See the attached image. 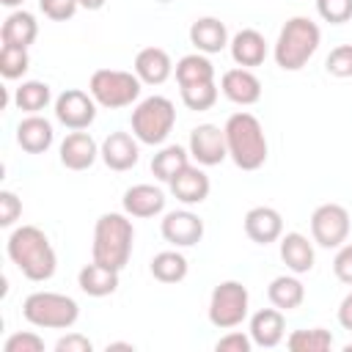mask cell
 <instances>
[{"label": "cell", "mask_w": 352, "mask_h": 352, "mask_svg": "<svg viewBox=\"0 0 352 352\" xmlns=\"http://www.w3.org/2000/svg\"><path fill=\"white\" fill-rule=\"evenodd\" d=\"M245 234L256 245H270L283 236V217L272 206H253L245 214Z\"/></svg>", "instance_id": "16"}, {"label": "cell", "mask_w": 352, "mask_h": 352, "mask_svg": "<svg viewBox=\"0 0 352 352\" xmlns=\"http://www.w3.org/2000/svg\"><path fill=\"white\" fill-rule=\"evenodd\" d=\"M338 324L344 327V330H352V292L341 300V305H338Z\"/></svg>", "instance_id": "43"}, {"label": "cell", "mask_w": 352, "mask_h": 352, "mask_svg": "<svg viewBox=\"0 0 352 352\" xmlns=\"http://www.w3.org/2000/svg\"><path fill=\"white\" fill-rule=\"evenodd\" d=\"M157 3H170V0H157Z\"/></svg>", "instance_id": "47"}, {"label": "cell", "mask_w": 352, "mask_h": 352, "mask_svg": "<svg viewBox=\"0 0 352 352\" xmlns=\"http://www.w3.org/2000/svg\"><path fill=\"white\" fill-rule=\"evenodd\" d=\"M55 140V132H52V124L33 113V116H25L19 124H16V143L22 146V151L28 154H44Z\"/></svg>", "instance_id": "19"}, {"label": "cell", "mask_w": 352, "mask_h": 352, "mask_svg": "<svg viewBox=\"0 0 352 352\" xmlns=\"http://www.w3.org/2000/svg\"><path fill=\"white\" fill-rule=\"evenodd\" d=\"M135 74L140 77V82L146 85H162L170 74H173V63L170 55L162 47H143L135 55Z\"/></svg>", "instance_id": "21"}, {"label": "cell", "mask_w": 352, "mask_h": 352, "mask_svg": "<svg viewBox=\"0 0 352 352\" xmlns=\"http://www.w3.org/2000/svg\"><path fill=\"white\" fill-rule=\"evenodd\" d=\"M316 14L330 25H344L352 19V0H316Z\"/></svg>", "instance_id": "35"}, {"label": "cell", "mask_w": 352, "mask_h": 352, "mask_svg": "<svg viewBox=\"0 0 352 352\" xmlns=\"http://www.w3.org/2000/svg\"><path fill=\"white\" fill-rule=\"evenodd\" d=\"M352 220L341 204H322L311 214V236L319 248H341L349 236Z\"/></svg>", "instance_id": "9"}, {"label": "cell", "mask_w": 352, "mask_h": 352, "mask_svg": "<svg viewBox=\"0 0 352 352\" xmlns=\"http://www.w3.org/2000/svg\"><path fill=\"white\" fill-rule=\"evenodd\" d=\"M50 102H52V91H50V85L41 82V80H25V82L14 91V104H16L22 113H28V116L41 113Z\"/></svg>", "instance_id": "31"}, {"label": "cell", "mask_w": 352, "mask_h": 352, "mask_svg": "<svg viewBox=\"0 0 352 352\" xmlns=\"http://www.w3.org/2000/svg\"><path fill=\"white\" fill-rule=\"evenodd\" d=\"M148 270H151V275H154L160 283H179V280L187 278L190 264H187V258H184L179 250H162V253H157V256L151 258Z\"/></svg>", "instance_id": "30"}, {"label": "cell", "mask_w": 352, "mask_h": 352, "mask_svg": "<svg viewBox=\"0 0 352 352\" xmlns=\"http://www.w3.org/2000/svg\"><path fill=\"white\" fill-rule=\"evenodd\" d=\"M160 231L162 239L170 242L173 248H192L204 239V220L190 209H176L162 217Z\"/></svg>", "instance_id": "12"}, {"label": "cell", "mask_w": 352, "mask_h": 352, "mask_svg": "<svg viewBox=\"0 0 352 352\" xmlns=\"http://www.w3.org/2000/svg\"><path fill=\"white\" fill-rule=\"evenodd\" d=\"M286 336V319L280 308H261L250 316V338L256 346L272 349Z\"/></svg>", "instance_id": "18"}, {"label": "cell", "mask_w": 352, "mask_h": 352, "mask_svg": "<svg viewBox=\"0 0 352 352\" xmlns=\"http://www.w3.org/2000/svg\"><path fill=\"white\" fill-rule=\"evenodd\" d=\"M19 214H22V201L11 190H3L0 192V226L3 228L14 226L19 220Z\"/></svg>", "instance_id": "39"}, {"label": "cell", "mask_w": 352, "mask_h": 352, "mask_svg": "<svg viewBox=\"0 0 352 352\" xmlns=\"http://www.w3.org/2000/svg\"><path fill=\"white\" fill-rule=\"evenodd\" d=\"M228 47H231L234 63H236V66H245V69L261 66L264 58H267V41H264V36H261L258 30H253V28L239 30V33L228 41Z\"/></svg>", "instance_id": "23"}, {"label": "cell", "mask_w": 352, "mask_h": 352, "mask_svg": "<svg viewBox=\"0 0 352 352\" xmlns=\"http://www.w3.org/2000/svg\"><path fill=\"white\" fill-rule=\"evenodd\" d=\"M0 3H3V6H8V8H16L22 0H0Z\"/></svg>", "instance_id": "46"}, {"label": "cell", "mask_w": 352, "mask_h": 352, "mask_svg": "<svg viewBox=\"0 0 352 352\" xmlns=\"http://www.w3.org/2000/svg\"><path fill=\"white\" fill-rule=\"evenodd\" d=\"M220 91H223V96H226L228 102L248 107V104H256V102L261 99V80H258L250 69L236 66V69L223 72V77H220Z\"/></svg>", "instance_id": "14"}, {"label": "cell", "mask_w": 352, "mask_h": 352, "mask_svg": "<svg viewBox=\"0 0 352 352\" xmlns=\"http://www.w3.org/2000/svg\"><path fill=\"white\" fill-rule=\"evenodd\" d=\"M176 82L182 85H195V82H214V66L204 52H190L179 58L176 63Z\"/></svg>", "instance_id": "28"}, {"label": "cell", "mask_w": 352, "mask_h": 352, "mask_svg": "<svg viewBox=\"0 0 352 352\" xmlns=\"http://www.w3.org/2000/svg\"><path fill=\"white\" fill-rule=\"evenodd\" d=\"M182 102L190 110H209L217 102V85L214 82H195V85H182Z\"/></svg>", "instance_id": "34"}, {"label": "cell", "mask_w": 352, "mask_h": 352, "mask_svg": "<svg viewBox=\"0 0 352 352\" xmlns=\"http://www.w3.org/2000/svg\"><path fill=\"white\" fill-rule=\"evenodd\" d=\"M38 36V22L30 11H14L6 16L3 28H0V41L11 44V47H30Z\"/></svg>", "instance_id": "26"}, {"label": "cell", "mask_w": 352, "mask_h": 352, "mask_svg": "<svg viewBox=\"0 0 352 352\" xmlns=\"http://www.w3.org/2000/svg\"><path fill=\"white\" fill-rule=\"evenodd\" d=\"M55 118L69 129H88L96 118V99L80 88H66L55 99Z\"/></svg>", "instance_id": "10"}, {"label": "cell", "mask_w": 352, "mask_h": 352, "mask_svg": "<svg viewBox=\"0 0 352 352\" xmlns=\"http://www.w3.org/2000/svg\"><path fill=\"white\" fill-rule=\"evenodd\" d=\"M38 8H41V14H44L47 19H52V22H66V19H72V16L77 14L80 3H77V0H38Z\"/></svg>", "instance_id": "38"}, {"label": "cell", "mask_w": 352, "mask_h": 352, "mask_svg": "<svg viewBox=\"0 0 352 352\" xmlns=\"http://www.w3.org/2000/svg\"><path fill=\"white\" fill-rule=\"evenodd\" d=\"M77 286L88 297H107L118 289V270H110L99 261H91L77 272Z\"/></svg>", "instance_id": "25"}, {"label": "cell", "mask_w": 352, "mask_h": 352, "mask_svg": "<svg viewBox=\"0 0 352 352\" xmlns=\"http://www.w3.org/2000/svg\"><path fill=\"white\" fill-rule=\"evenodd\" d=\"M286 346L292 352H327L333 346V336L324 327H311V330H292L286 338Z\"/></svg>", "instance_id": "32"}, {"label": "cell", "mask_w": 352, "mask_h": 352, "mask_svg": "<svg viewBox=\"0 0 352 352\" xmlns=\"http://www.w3.org/2000/svg\"><path fill=\"white\" fill-rule=\"evenodd\" d=\"M11 264L28 278V280H50L58 267V256L47 239V234L38 226H19L8 234L6 242Z\"/></svg>", "instance_id": "1"}, {"label": "cell", "mask_w": 352, "mask_h": 352, "mask_svg": "<svg viewBox=\"0 0 352 352\" xmlns=\"http://www.w3.org/2000/svg\"><path fill=\"white\" fill-rule=\"evenodd\" d=\"M250 346H253V338L245 333H228L214 344L217 352H250Z\"/></svg>", "instance_id": "41"}, {"label": "cell", "mask_w": 352, "mask_h": 352, "mask_svg": "<svg viewBox=\"0 0 352 352\" xmlns=\"http://www.w3.org/2000/svg\"><path fill=\"white\" fill-rule=\"evenodd\" d=\"M324 69L333 77H352V44L333 47L327 60H324Z\"/></svg>", "instance_id": "36"}, {"label": "cell", "mask_w": 352, "mask_h": 352, "mask_svg": "<svg viewBox=\"0 0 352 352\" xmlns=\"http://www.w3.org/2000/svg\"><path fill=\"white\" fill-rule=\"evenodd\" d=\"M135 228L129 214L124 212H104L94 226V245H91V261H99L110 270H124L132 256Z\"/></svg>", "instance_id": "3"}, {"label": "cell", "mask_w": 352, "mask_h": 352, "mask_svg": "<svg viewBox=\"0 0 352 352\" xmlns=\"http://www.w3.org/2000/svg\"><path fill=\"white\" fill-rule=\"evenodd\" d=\"M190 44L204 55H214L228 47V30L217 16H201L190 25Z\"/></svg>", "instance_id": "22"}, {"label": "cell", "mask_w": 352, "mask_h": 352, "mask_svg": "<svg viewBox=\"0 0 352 352\" xmlns=\"http://www.w3.org/2000/svg\"><path fill=\"white\" fill-rule=\"evenodd\" d=\"M28 69H30V55L25 47H11V44L0 47V74L6 80H16Z\"/></svg>", "instance_id": "33"}, {"label": "cell", "mask_w": 352, "mask_h": 352, "mask_svg": "<svg viewBox=\"0 0 352 352\" xmlns=\"http://www.w3.org/2000/svg\"><path fill=\"white\" fill-rule=\"evenodd\" d=\"M223 132H226L228 157L234 160L236 168H242V170H258L267 162V151H270L267 135H264L261 121L253 113L239 110V113L228 116Z\"/></svg>", "instance_id": "2"}, {"label": "cell", "mask_w": 352, "mask_h": 352, "mask_svg": "<svg viewBox=\"0 0 352 352\" xmlns=\"http://www.w3.org/2000/svg\"><path fill=\"white\" fill-rule=\"evenodd\" d=\"M280 258H283V264H286L294 275L311 272V270H314V245L308 242L305 234L289 231V234L280 236Z\"/></svg>", "instance_id": "24"}, {"label": "cell", "mask_w": 352, "mask_h": 352, "mask_svg": "<svg viewBox=\"0 0 352 352\" xmlns=\"http://www.w3.org/2000/svg\"><path fill=\"white\" fill-rule=\"evenodd\" d=\"M94 344L82 333H66L63 338L55 341V352H91Z\"/></svg>", "instance_id": "42"}, {"label": "cell", "mask_w": 352, "mask_h": 352, "mask_svg": "<svg viewBox=\"0 0 352 352\" xmlns=\"http://www.w3.org/2000/svg\"><path fill=\"white\" fill-rule=\"evenodd\" d=\"M319 41H322V33H319V25L308 16H292L280 33H278V41H275V63L283 69V72H300L311 58L314 52L319 50Z\"/></svg>", "instance_id": "4"}, {"label": "cell", "mask_w": 352, "mask_h": 352, "mask_svg": "<svg viewBox=\"0 0 352 352\" xmlns=\"http://www.w3.org/2000/svg\"><path fill=\"white\" fill-rule=\"evenodd\" d=\"M250 294L239 280H223L209 297V322L220 330H231L248 319Z\"/></svg>", "instance_id": "8"}, {"label": "cell", "mask_w": 352, "mask_h": 352, "mask_svg": "<svg viewBox=\"0 0 352 352\" xmlns=\"http://www.w3.org/2000/svg\"><path fill=\"white\" fill-rule=\"evenodd\" d=\"M80 3V8H88V11H99L107 0H77Z\"/></svg>", "instance_id": "44"}, {"label": "cell", "mask_w": 352, "mask_h": 352, "mask_svg": "<svg viewBox=\"0 0 352 352\" xmlns=\"http://www.w3.org/2000/svg\"><path fill=\"white\" fill-rule=\"evenodd\" d=\"M121 206L129 217H154L165 209V192L154 184H132L124 192Z\"/></svg>", "instance_id": "20"}, {"label": "cell", "mask_w": 352, "mask_h": 352, "mask_svg": "<svg viewBox=\"0 0 352 352\" xmlns=\"http://www.w3.org/2000/svg\"><path fill=\"white\" fill-rule=\"evenodd\" d=\"M176 124V107L168 96H146L132 110V135L146 146H160L168 140Z\"/></svg>", "instance_id": "6"}, {"label": "cell", "mask_w": 352, "mask_h": 352, "mask_svg": "<svg viewBox=\"0 0 352 352\" xmlns=\"http://www.w3.org/2000/svg\"><path fill=\"white\" fill-rule=\"evenodd\" d=\"M267 297L275 308L280 311H294L302 305L305 300V286L297 275H278L272 278V283L267 286Z\"/></svg>", "instance_id": "27"}, {"label": "cell", "mask_w": 352, "mask_h": 352, "mask_svg": "<svg viewBox=\"0 0 352 352\" xmlns=\"http://www.w3.org/2000/svg\"><path fill=\"white\" fill-rule=\"evenodd\" d=\"M209 190H212V182H209V176H206L198 165H187L184 170H179V173L170 179V192H173L176 201H182L184 206L204 204V201L209 198Z\"/></svg>", "instance_id": "17"}, {"label": "cell", "mask_w": 352, "mask_h": 352, "mask_svg": "<svg viewBox=\"0 0 352 352\" xmlns=\"http://www.w3.org/2000/svg\"><path fill=\"white\" fill-rule=\"evenodd\" d=\"M190 157L198 165H220L228 157V146H226V132L214 124H198L190 132V146H187Z\"/></svg>", "instance_id": "11"}, {"label": "cell", "mask_w": 352, "mask_h": 352, "mask_svg": "<svg viewBox=\"0 0 352 352\" xmlns=\"http://www.w3.org/2000/svg\"><path fill=\"white\" fill-rule=\"evenodd\" d=\"M44 349V338L25 330V333H11L3 344V352H41Z\"/></svg>", "instance_id": "37"}, {"label": "cell", "mask_w": 352, "mask_h": 352, "mask_svg": "<svg viewBox=\"0 0 352 352\" xmlns=\"http://www.w3.org/2000/svg\"><path fill=\"white\" fill-rule=\"evenodd\" d=\"M22 316L33 327L44 330H69L80 319V305L69 294L58 292H33L22 302Z\"/></svg>", "instance_id": "5"}, {"label": "cell", "mask_w": 352, "mask_h": 352, "mask_svg": "<svg viewBox=\"0 0 352 352\" xmlns=\"http://www.w3.org/2000/svg\"><path fill=\"white\" fill-rule=\"evenodd\" d=\"M96 157H99V146L82 129H72L60 143V165L69 170H88L96 162Z\"/></svg>", "instance_id": "15"}, {"label": "cell", "mask_w": 352, "mask_h": 352, "mask_svg": "<svg viewBox=\"0 0 352 352\" xmlns=\"http://www.w3.org/2000/svg\"><path fill=\"white\" fill-rule=\"evenodd\" d=\"M333 272L341 283L352 286V245H341L333 258Z\"/></svg>", "instance_id": "40"}, {"label": "cell", "mask_w": 352, "mask_h": 352, "mask_svg": "<svg viewBox=\"0 0 352 352\" xmlns=\"http://www.w3.org/2000/svg\"><path fill=\"white\" fill-rule=\"evenodd\" d=\"M113 349H129V352H132L135 346H132V344H126V341H113V344H107V352H113Z\"/></svg>", "instance_id": "45"}, {"label": "cell", "mask_w": 352, "mask_h": 352, "mask_svg": "<svg viewBox=\"0 0 352 352\" xmlns=\"http://www.w3.org/2000/svg\"><path fill=\"white\" fill-rule=\"evenodd\" d=\"M138 138L135 135H129V132H110L104 140H102V146H99V157H102V162L110 168V170H129V168H135L138 165V160H140V148H138Z\"/></svg>", "instance_id": "13"}, {"label": "cell", "mask_w": 352, "mask_h": 352, "mask_svg": "<svg viewBox=\"0 0 352 352\" xmlns=\"http://www.w3.org/2000/svg\"><path fill=\"white\" fill-rule=\"evenodd\" d=\"M140 77L135 72H121V69H96L88 80V94L96 99L99 107L118 110L129 107L132 102L140 99Z\"/></svg>", "instance_id": "7"}, {"label": "cell", "mask_w": 352, "mask_h": 352, "mask_svg": "<svg viewBox=\"0 0 352 352\" xmlns=\"http://www.w3.org/2000/svg\"><path fill=\"white\" fill-rule=\"evenodd\" d=\"M187 165H190V151L187 148H182V146H162L154 154V160H151V173L160 182H168L170 184V179L179 170H184Z\"/></svg>", "instance_id": "29"}]
</instances>
